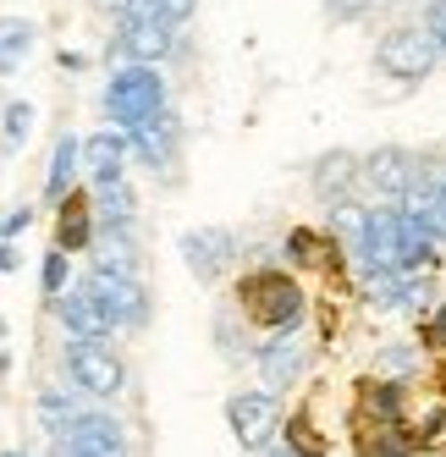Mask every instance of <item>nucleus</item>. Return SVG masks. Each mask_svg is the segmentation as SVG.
I'll list each match as a JSON object with an SVG mask.
<instances>
[{"label":"nucleus","mask_w":446,"mask_h":457,"mask_svg":"<svg viewBox=\"0 0 446 457\" xmlns=\"http://www.w3.org/2000/svg\"><path fill=\"white\" fill-rule=\"evenodd\" d=\"M105 111H111V121H121V127H138L144 116L166 111V83H161V72H154L149 61L121 67V72L111 78V88H105Z\"/></svg>","instance_id":"1"},{"label":"nucleus","mask_w":446,"mask_h":457,"mask_svg":"<svg viewBox=\"0 0 446 457\" xmlns=\"http://www.w3.org/2000/svg\"><path fill=\"white\" fill-rule=\"evenodd\" d=\"M435 61H441V39L430 28H392V34L375 45V67L386 78H402V83L430 78Z\"/></svg>","instance_id":"2"},{"label":"nucleus","mask_w":446,"mask_h":457,"mask_svg":"<svg viewBox=\"0 0 446 457\" xmlns=\"http://www.w3.org/2000/svg\"><path fill=\"white\" fill-rule=\"evenodd\" d=\"M243 298H248V314L270 325V331H298V320H303V292L286 281L281 270H260V276H248L243 281Z\"/></svg>","instance_id":"3"},{"label":"nucleus","mask_w":446,"mask_h":457,"mask_svg":"<svg viewBox=\"0 0 446 457\" xmlns=\"http://www.w3.org/2000/svg\"><path fill=\"white\" fill-rule=\"evenodd\" d=\"M227 424L243 452H265L281 430V403L276 391H237V397L227 403Z\"/></svg>","instance_id":"4"},{"label":"nucleus","mask_w":446,"mask_h":457,"mask_svg":"<svg viewBox=\"0 0 446 457\" xmlns=\"http://www.w3.org/2000/svg\"><path fill=\"white\" fill-rule=\"evenodd\" d=\"M359 259L375 270H408V232H402V210H369L364 215V237Z\"/></svg>","instance_id":"5"},{"label":"nucleus","mask_w":446,"mask_h":457,"mask_svg":"<svg viewBox=\"0 0 446 457\" xmlns=\"http://www.w3.org/2000/svg\"><path fill=\"white\" fill-rule=\"evenodd\" d=\"M67 370H72V380H78L83 391H94V397H116V391H121V364H116V353H111L105 342H83V337H72V347H67Z\"/></svg>","instance_id":"6"},{"label":"nucleus","mask_w":446,"mask_h":457,"mask_svg":"<svg viewBox=\"0 0 446 457\" xmlns=\"http://www.w3.org/2000/svg\"><path fill=\"white\" fill-rule=\"evenodd\" d=\"M127 452V436H121V424L105 419V413H83L67 424V436H61L55 457H121Z\"/></svg>","instance_id":"7"},{"label":"nucleus","mask_w":446,"mask_h":457,"mask_svg":"<svg viewBox=\"0 0 446 457\" xmlns=\"http://www.w3.org/2000/svg\"><path fill=\"white\" fill-rule=\"evenodd\" d=\"M61 320H67V331H72V337H83V342H100V337H111V331H116V320H111L105 298H100V292H94L88 281H83V287H72L67 298H61Z\"/></svg>","instance_id":"8"},{"label":"nucleus","mask_w":446,"mask_h":457,"mask_svg":"<svg viewBox=\"0 0 446 457\" xmlns=\"http://www.w3.org/2000/svg\"><path fill=\"white\" fill-rule=\"evenodd\" d=\"M88 287L105 298V309H111V320H116V325H144L149 303H144V287L127 276V270H105V265H100V270L88 276Z\"/></svg>","instance_id":"9"},{"label":"nucleus","mask_w":446,"mask_h":457,"mask_svg":"<svg viewBox=\"0 0 446 457\" xmlns=\"http://www.w3.org/2000/svg\"><path fill=\"white\" fill-rule=\"evenodd\" d=\"M364 182H369L375 193H386V199H408V187L419 182V166H413L408 149L386 144V149H375V154L364 160Z\"/></svg>","instance_id":"10"},{"label":"nucleus","mask_w":446,"mask_h":457,"mask_svg":"<svg viewBox=\"0 0 446 457\" xmlns=\"http://www.w3.org/2000/svg\"><path fill=\"white\" fill-rule=\"evenodd\" d=\"M303 364H309V347H303L298 331H276V342L260 347V375H265L270 391H286L303 375Z\"/></svg>","instance_id":"11"},{"label":"nucleus","mask_w":446,"mask_h":457,"mask_svg":"<svg viewBox=\"0 0 446 457\" xmlns=\"http://www.w3.org/2000/svg\"><path fill=\"white\" fill-rule=\"evenodd\" d=\"M182 253H187V270H194L199 281H215L220 270L232 265V232H220V226L187 232V237H182Z\"/></svg>","instance_id":"12"},{"label":"nucleus","mask_w":446,"mask_h":457,"mask_svg":"<svg viewBox=\"0 0 446 457\" xmlns=\"http://www.w3.org/2000/svg\"><path fill=\"white\" fill-rule=\"evenodd\" d=\"M121 55H133V61H166L171 55V22L166 17H149V22H133V17H121Z\"/></svg>","instance_id":"13"},{"label":"nucleus","mask_w":446,"mask_h":457,"mask_svg":"<svg viewBox=\"0 0 446 457\" xmlns=\"http://www.w3.org/2000/svg\"><path fill=\"white\" fill-rule=\"evenodd\" d=\"M127 133H133V149L149 160V166H171V149H177V121H171L166 111L144 116L138 127H127Z\"/></svg>","instance_id":"14"},{"label":"nucleus","mask_w":446,"mask_h":457,"mask_svg":"<svg viewBox=\"0 0 446 457\" xmlns=\"http://www.w3.org/2000/svg\"><path fill=\"white\" fill-rule=\"evenodd\" d=\"M121 166H127V138L121 133H94V138H83V171L94 182H116Z\"/></svg>","instance_id":"15"},{"label":"nucleus","mask_w":446,"mask_h":457,"mask_svg":"<svg viewBox=\"0 0 446 457\" xmlns=\"http://www.w3.org/2000/svg\"><path fill=\"white\" fill-rule=\"evenodd\" d=\"M28 50H34V22H22V17H0V78L17 72Z\"/></svg>","instance_id":"16"},{"label":"nucleus","mask_w":446,"mask_h":457,"mask_svg":"<svg viewBox=\"0 0 446 457\" xmlns=\"http://www.w3.org/2000/svg\"><path fill=\"white\" fill-rule=\"evenodd\" d=\"M353 177H364V166H359V160L347 154V149L326 154L320 166H314V187H320L326 199H331V193H347V182H353Z\"/></svg>","instance_id":"17"},{"label":"nucleus","mask_w":446,"mask_h":457,"mask_svg":"<svg viewBox=\"0 0 446 457\" xmlns=\"http://www.w3.org/2000/svg\"><path fill=\"white\" fill-rule=\"evenodd\" d=\"M78 160H83V144H78V138H61V144H55V154H50V182H45V193H50V199H61V193L72 187V177H78Z\"/></svg>","instance_id":"18"},{"label":"nucleus","mask_w":446,"mask_h":457,"mask_svg":"<svg viewBox=\"0 0 446 457\" xmlns=\"http://www.w3.org/2000/svg\"><path fill=\"white\" fill-rule=\"evenodd\" d=\"M94 215H100V226H127L133 220V193L116 182H100V193H94Z\"/></svg>","instance_id":"19"},{"label":"nucleus","mask_w":446,"mask_h":457,"mask_svg":"<svg viewBox=\"0 0 446 457\" xmlns=\"http://www.w3.org/2000/svg\"><path fill=\"white\" fill-rule=\"evenodd\" d=\"M100 265H105V270H127V276H133V248H127L121 226H105V232H100Z\"/></svg>","instance_id":"20"},{"label":"nucleus","mask_w":446,"mask_h":457,"mask_svg":"<svg viewBox=\"0 0 446 457\" xmlns=\"http://www.w3.org/2000/svg\"><path fill=\"white\" fill-rule=\"evenodd\" d=\"M39 419H45L50 436H67V424H72L78 413H72V403L61 397V391H45V397H39Z\"/></svg>","instance_id":"21"},{"label":"nucleus","mask_w":446,"mask_h":457,"mask_svg":"<svg viewBox=\"0 0 446 457\" xmlns=\"http://www.w3.org/2000/svg\"><path fill=\"white\" fill-rule=\"evenodd\" d=\"M28 127H34V105H6V138L12 144L28 138Z\"/></svg>","instance_id":"22"},{"label":"nucleus","mask_w":446,"mask_h":457,"mask_svg":"<svg viewBox=\"0 0 446 457\" xmlns=\"http://www.w3.org/2000/svg\"><path fill=\"white\" fill-rule=\"evenodd\" d=\"M61 287H67V259L45 253V292H50V298H61Z\"/></svg>","instance_id":"23"},{"label":"nucleus","mask_w":446,"mask_h":457,"mask_svg":"<svg viewBox=\"0 0 446 457\" xmlns=\"http://www.w3.org/2000/svg\"><path fill=\"white\" fill-rule=\"evenodd\" d=\"M61 243H67V248H83L88 243V220L72 210V215H61Z\"/></svg>","instance_id":"24"},{"label":"nucleus","mask_w":446,"mask_h":457,"mask_svg":"<svg viewBox=\"0 0 446 457\" xmlns=\"http://www.w3.org/2000/svg\"><path fill=\"white\" fill-rule=\"evenodd\" d=\"M154 6H161V17H166V22H187L199 0H154Z\"/></svg>","instance_id":"25"},{"label":"nucleus","mask_w":446,"mask_h":457,"mask_svg":"<svg viewBox=\"0 0 446 457\" xmlns=\"http://www.w3.org/2000/svg\"><path fill=\"white\" fill-rule=\"evenodd\" d=\"M425 28L446 45V0H430V12H425Z\"/></svg>","instance_id":"26"},{"label":"nucleus","mask_w":446,"mask_h":457,"mask_svg":"<svg viewBox=\"0 0 446 457\" xmlns=\"http://www.w3.org/2000/svg\"><path fill=\"white\" fill-rule=\"evenodd\" d=\"M326 6H331V17H364L369 0H326Z\"/></svg>","instance_id":"27"},{"label":"nucleus","mask_w":446,"mask_h":457,"mask_svg":"<svg viewBox=\"0 0 446 457\" xmlns=\"http://www.w3.org/2000/svg\"><path fill=\"white\" fill-rule=\"evenodd\" d=\"M260 457H303V452H298V446H293V441H281V446H265V452H260Z\"/></svg>","instance_id":"28"},{"label":"nucleus","mask_w":446,"mask_h":457,"mask_svg":"<svg viewBox=\"0 0 446 457\" xmlns=\"http://www.w3.org/2000/svg\"><path fill=\"white\" fill-rule=\"evenodd\" d=\"M430 337H435V342H441V347H446V309H441V314H435V325H430Z\"/></svg>","instance_id":"29"},{"label":"nucleus","mask_w":446,"mask_h":457,"mask_svg":"<svg viewBox=\"0 0 446 457\" xmlns=\"http://www.w3.org/2000/svg\"><path fill=\"white\" fill-rule=\"evenodd\" d=\"M6 457H17V452H6Z\"/></svg>","instance_id":"30"},{"label":"nucleus","mask_w":446,"mask_h":457,"mask_svg":"<svg viewBox=\"0 0 446 457\" xmlns=\"http://www.w3.org/2000/svg\"><path fill=\"white\" fill-rule=\"evenodd\" d=\"M441 55H446V45H441Z\"/></svg>","instance_id":"31"}]
</instances>
